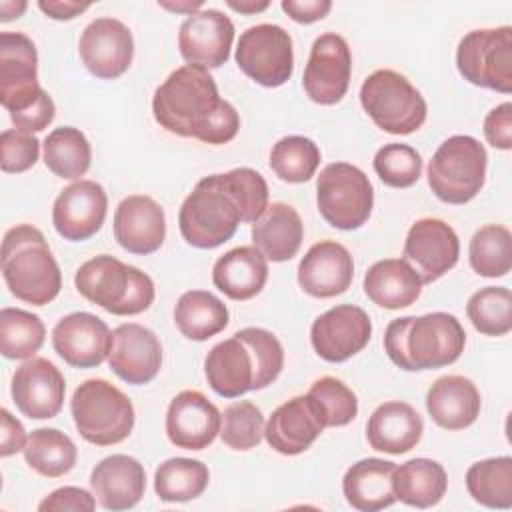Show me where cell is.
Masks as SVG:
<instances>
[{"mask_svg":"<svg viewBox=\"0 0 512 512\" xmlns=\"http://www.w3.org/2000/svg\"><path fill=\"white\" fill-rule=\"evenodd\" d=\"M268 208V184L252 168L210 174L194 186L178 212L182 238L200 250L228 242L240 222L254 224Z\"/></svg>","mask_w":512,"mask_h":512,"instance_id":"1","label":"cell"},{"mask_svg":"<svg viewBox=\"0 0 512 512\" xmlns=\"http://www.w3.org/2000/svg\"><path fill=\"white\" fill-rule=\"evenodd\" d=\"M154 120L182 138L226 144L240 128L236 108L218 96L212 74L202 66L176 68L154 92Z\"/></svg>","mask_w":512,"mask_h":512,"instance_id":"2","label":"cell"},{"mask_svg":"<svg viewBox=\"0 0 512 512\" xmlns=\"http://www.w3.org/2000/svg\"><path fill=\"white\" fill-rule=\"evenodd\" d=\"M280 340L264 328H242L218 342L204 358L210 388L222 398H238L250 390L270 386L282 372Z\"/></svg>","mask_w":512,"mask_h":512,"instance_id":"3","label":"cell"},{"mask_svg":"<svg viewBox=\"0 0 512 512\" xmlns=\"http://www.w3.org/2000/svg\"><path fill=\"white\" fill-rule=\"evenodd\" d=\"M466 332L448 312L396 318L386 326L384 350L402 370H436L454 364L464 352Z\"/></svg>","mask_w":512,"mask_h":512,"instance_id":"4","label":"cell"},{"mask_svg":"<svg viewBox=\"0 0 512 512\" xmlns=\"http://www.w3.org/2000/svg\"><path fill=\"white\" fill-rule=\"evenodd\" d=\"M2 276L10 294L26 304H50L62 288V274L44 234L18 224L2 240Z\"/></svg>","mask_w":512,"mask_h":512,"instance_id":"5","label":"cell"},{"mask_svg":"<svg viewBox=\"0 0 512 512\" xmlns=\"http://www.w3.org/2000/svg\"><path fill=\"white\" fill-rule=\"evenodd\" d=\"M76 290L114 316H134L150 308L156 290L152 278L110 254L86 260L74 276Z\"/></svg>","mask_w":512,"mask_h":512,"instance_id":"6","label":"cell"},{"mask_svg":"<svg viewBox=\"0 0 512 512\" xmlns=\"http://www.w3.org/2000/svg\"><path fill=\"white\" fill-rule=\"evenodd\" d=\"M70 412L78 434L96 446L126 440L136 420L130 398L102 378H90L74 390Z\"/></svg>","mask_w":512,"mask_h":512,"instance_id":"7","label":"cell"},{"mask_svg":"<svg viewBox=\"0 0 512 512\" xmlns=\"http://www.w3.org/2000/svg\"><path fill=\"white\" fill-rule=\"evenodd\" d=\"M488 154L474 136L446 138L428 164V186L446 204H466L484 186Z\"/></svg>","mask_w":512,"mask_h":512,"instance_id":"8","label":"cell"},{"mask_svg":"<svg viewBox=\"0 0 512 512\" xmlns=\"http://www.w3.org/2000/svg\"><path fill=\"white\" fill-rule=\"evenodd\" d=\"M360 102L372 122L388 134L404 136L416 132L426 120V100L396 70L372 72L360 88Z\"/></svg>","mask_w":512,"mask_h":512,"instance_id":"9","label":"cell"},{"mask_svg":"<svg viewBox=\"0 0 512 512\" xmlns=\"http://www.w3.org/2000/svg\"><path fill=\"white\" fill-rule=\"evenodd\" d=\"M316 202L332 228L358 230L372 214L374 188L358 166L332 162L316 180Z\"/></svg>","mask_w":512,"mask_h":512,"instance_id":"10","label":"cell"},{"mask_svg":"<svg viewBox=\"0 0 512 512\" xmlns=\"http://www.w3.org/2000/svg\"><path fill=\"white\" fill-rule=\"evenodd\" d=\"M458 72L474 86L512 92V28H484L468 32L456 50Z\"/></svg>","mask_w":512,"mask_h":512,"instance_id":"11","label":"cell"},{"mask_svg":"<svg viewBox=\"0 0 512 512\" xmlns=\"http://www.w3.org/2000/svg\"><path fill=\"white\" fill-rule=\"evenodd\" d=\"M238 68L256 84L278 88L294 72L290 34L278 24H256L240 34L236 46Z\"/></svg>","mask_w":512,"mask_h":512,"instance_id":"12","label":"cell"},{"mask_svg":"<svg viewBox=\"0 0 512 512\" xmlns=\"http://www.w3.org/2000/svg\"><path fill=\"white\" fill-rule=\"evenodd\" d=\"M352 56L348 42L334 32L318 36L310 48V56L304 68L302 86L306 96L320 104H338L350 86Z\"/></svg>","mask_w":512,"mask_h":512,"instance_id":"13","label":"cell"},{"mask_svg":"<svg viewBox=\"0 0 512 512\" xmlns=\"http://www.w3.org/2000/svg\"><path fill=\"white\" fill-rule=\"evenodd\" d=\"M42 88L38 84V52L22 32L0 34V104L10 112L32 106Z\"/></svg>","mask_w":512,"mask_h":512,"instance_id":"14","label":"cell"},{"mask_svg":"<svg viewBox=\"0 0 512 512\" xmlns=\"http://www.w3.org/2000/svg\"><path fill=\"white\" fill-rule=\"evenodd\" d=\"M372 322L356 304H338L320 314L310 328L314 352L326 362H344L370 342Z\"/></svg>","mask_w":512,"mask_h":512,"instance_id":"15","label":"cell"},{"mask_svg":"<svg viewBox=\"0 0 512 512\" xmlns=\"http://www.w3.org/2000/svg\"><path fill=\"white\" fill-rule=\"evenodd\" d=\"M78 52L92 76L100 80H116L132 64L134 38L124 22L102 16L84 28Z\"/></svg>","mask_w":512,"mask_h":512,"instance_id":"16","label":"cell"},{"mask_svg":"<svg viewBox=\"0 0 512 512\" xmlns=\"http://www.w3.org/2000/svg\"><path fill=\"white\" fill-rule=\"evenodd\" d=\"M460 256V240L450 224L438 218L416 220L404 240V260L422 284H432L452 270Z\"/></svg>","mask_w":512,"mask_h":512,"instance_id":"17","label":"cell"},{"mask_svg":"<svg viewBox=\"0 0 512 512\" xmlns=\"http://www.w3.org/2000/svg\"><path fill=\"white\" fill-rule=\"evenodd\" d=\"M10 392L16 408L26 418L48 420L62 410L66 382L50 360L32 356L12 374Z\"/></svg>","mask_w":512,"mask_h":512,"instance_id":"18","label":"cell"},{"mask_svg":"<svg viewBox=\"0 0 512 512\" xmlns=\"http://www.w3.org/2000/svg\"><path fill=\"white\" fill-rule=\"evenodd\" d=\"M108 364L126 384H148L162 368V344L158 336L142 324H120L112 330Z\"/></svg>","mask_w":512,"mask_h":512,"instance_id":"19","label":"cell"},{"mask_svg":"<svg viewBox=\"0 0 512 512\" xmlns=\"http://www.w3.org/2000/svg\"><path fill=\"white\" fill-rule=\"evenodd\" d=\"M108 196L102 184L78 180L66 186L52 206V224L56 232L70 242L92 238L104 224Z\"/></svg>","mask_w":512,"mask_h":512,"instance_id":"20","label":"cell"},{"mask_svg":"<svg viewBox=\"0 0 512 512\" xmlns=\"http://www.w3.org/2000/svg\"><path fill=\"white\" fill-rule=\"evenodd\" d=\"M234 42L232 20L214 8L200 10L188 16L178 30L180 56L202 68H220L230 58V48Z\"/></svg>","mask_w":512,"mask_h":512,"instance_id":"21","label":"cell"},{"mask_svg":"<svg viewBox=\"0 0 512 512\" xmlns=\"http://www.w3.org/2000/svg\"><path fill=\"white\" fill-rule=\"evenodd\" d=\"M112 332L90 312H72L52 330L54 352L72 368H96L110 352Z\"/></svg>","mask_w":512,"mask_h":512,"instance_id":"22","label":"cell"},{"mask_svg":"<svg viewBox=\"0 0 512 512\" xmlns=\"http://www.w3.org/2000/svg\"><path fill=\"white\" fill-rule=\"evenodd\" d=\"M220 410L198 390L176 394L166 412V436L176 448L204 450L220 434Z\"/></svg>","mask_w":512,"mask_h":512,"instance_id":"23","label":"cell"},{"mask_svg":"<svg viewBox=\"0 0 512 512\" xmlns=\"http://www.w3.org/2000/svg\"><path fill=\"white\" fill-rule=\"evenodd\" d=\"M114 238L130 254L156 252L166 238V216L162 206L144 194L126 196L114 212Z\"/></svg>","mask_w":512,"mask_h":512,"instance_id":"24","label":"cell"},{"mask_svg":"<svg viewBox=\"0 0 512 512\" xmlns=\"http://www.w3.org/2000/svg\"><path fill=\"white\" fill-rule=\"evenodd\" d=\"M354 278V260L346 246L336 240H320L298 264V284L314 298L344 294Z\"/></svg>","mask_w":512,"mask_h":512,"instance_id":"25","label":"cell"},{"mask_svg":"<svg viewBox=\"0 0 512 512\" xmlns=\"http://www.w3.org/2000/svg\"><path fill=\"white\" fill-rule=\"evenodd\" d=\"M324 428L316 404L306 394L286 400L270 414L264 426V438L278 454L296 456L306 452Z\"/></svg>","mask_w":512,"mask_h":512,"instance_id":"26","label":"cell"},{"mask_svg":"<svg viewBox=\"0 0 512 512\" xmlns=\"http://www.w3.org/2000/svg\"><path fill=\"white\" fill-rule=\"evenodd\" d=\"M90 488L98 504L120 512L134 508L146 490L144 466L128 454H112L100 460L90 474Z\"/></svg>","mask_w":512,"mask_h":512,"instance_id":"27","label":"cell"},{"mask_svg":"<svg viewBox=\"0 0 512 512\" xmlns=\"http://www.w3.org/2000/svg\"><path fill=\"white\" fill-rule=\"evenodd\" d=\"M424 432L422 416L402 400L380 404L368 418V444L386 454H406L420 442Z\"/></svg>","mask_w":512,"mask_h":512,"instance_id":"28","label":"cell"},{"mask_svg":"<svg viewBox=\"0 0 512 512\" xmlns=\"http://www.w3.org/2000/svg\"><path fill=\"white\" fill-rule=\"evenodd\" d=\"M482 398L476 384L458 374L438 378L426 394V410L430 418L446 430H464L480 414Z\"/></svg>","mask_w":512,"mask_h":512,"instance_id":"29","label":"cell"},{"mask_svg":"<svg viewBox=\"0 0 512 512\" xmlns=\"http://www.w3.org/2000/svg\"><path fill=\"white\" fill-rule=\"evenodd\" d=\"M268 280V260L254 246H238L222 254L212 268L214 286L230 300L258 296Z\"/></svg>","mask_w":512,"mask_h":512,"instance_id":"30","label":"cell"},{"mask_svg":"<svg viewBox=\"0 0 512 512\" xmlns=\"http://www.w3.org/2000/svg\"><path fill=\"white\" fill-rule=\"evenodd\" d=\"M396 464L382 458H364L352 464L342 478L346 502L360 512H376L396 502L392 488Z\"/></svg>","mask_w":512,"mask_h":512,"instance_id":"31","label":"cell"},{"mask_svg":"<svg viewBox=\"0 0 512 512\" xmlns=\"http://www.w3.org/2000/svg\"><path fill=\"white\" fill-rule=\"evenodd\" d=\"M304 240V224L300 214L284 202H272L264 214L252 224V244L266 260L286 262L296 256Z\"/></svg>","mask_w":512,"mask_h":512,"instance_id":"32","label":"cell"},{"mask_svg":"<svg viewBox=\"0 0 512 512\" xmlns=\"http://www.w3.org/2000/svg\"><path fill=\"white\" fill-rule=\"evenodd\" d=\"M364 292L376 306L400 310L418 300L422 280L404 258H386L366 270Z\"/></svg>","mask_w":512,"mask_h":512,"instance_id":"33","label":"cell"},{"mask_svg":"<svg viewBox=\"0 0 512 512\" xmlns=\"http://www.w3.org/2000/svg\"><path fill=\"white\" fill-rule=\"evenodd\" d=\"M392 488L396 500L414 506H436L448 488V476L440 462L430 458H412L394 468Z\"/></svg>","mask_w":512,"mask_h":512,"instance_id":"34","label":"cell"},{"mask_svg":"<svg viewBox=\"0 0 512 512\" xmlns=\"http://www.w3.org/2000/svg\"><path fill=\"white\" fill-rule=\"evenodd\" d=\"M174 322L182 336L204 342L228 326V308L212 292L188 290L176 302Z\"/></svg>","mask_w":512,"mask_h":512,"instance_id":"35","label":"cell"},{"mask_svg":"<svg viewBox=\"0 0 512 512\" xmlns=\"http://www.w3.org/2000/svg\"><path fill=\"white\" fill-rule=\"evenodd\" d=\"M22 452L26 464L46 478H60L68 474L78 458L76 444L56 428L32 430Z\"/></svg>","mask_w":512,"mask_h":512,"instance_id":"36","label":"cell"},{"mask_svg":"<svg viewBox=\"0 0 512 512\" xmlns=\"http://www.w3.org/2000/svg\"><path fill=\"white\" fill-rule=\"evenodd\" d=\"M466 488L486 508H512V458L496 456L474 462L466 472Z\"/></svg>","mask_w":512,"mask_h":512,"instance_id":"37","label":"cell"},{"mask_svg":"<svg viewBox=\"0 0 512 512\" xmlns=\"http://www.w3.org/2000/svg\"><path fill=\"white\" fill-rule=\"evenodd\" d=\"M92 150L88 138L74 126L54 128L44 140V164L58 178L76 180L90 168Z\"/></svg>","mask_w":512,"mask_h":512,"instance_id":"38","label":"cell"},{"mask_svg":"<svg viewBox=\"0 0 512 512\" xmlns=\"http://www.w3.org/2000/svg\"><path fill=\"white\" fill-rule=\"evenodd\" d=\"M208 466L192 458H168L154 472V492L162 502H188L206 490Z\"/></svg>","mask_w":512,"mask_h":512,"instance_id":"39","label":"cell"},{"mask_svg":"<svg viewBox=\"0 0 512 512\" xmlns=\"http://www.w3.org/2000/svg\"><path fill=\"white\" fill-rule=\"evenodd\" d=\"M46 328L40 316L22 308L0 310V352L10 360H28L44 344Z\"/></svg>","mask_w":512,"mask_h":512,"instance_id":"40","label":"cell"},{"mask_svg":"<svg viewBox=\"0 0 512 512\" xmlns=\"http://www.w3.org/2000/svg\"><path fill=\"white\" fill-rule=\"evenodd\" d=\"M470 266L484 278L506 276L512 268V234L502 224H486L474 232L468 246Z\"/></svg>","mask_w":512,"mask_h":512,"instance_id":"41","label":"cell"},{"mask_svg":"<svg viewBox=\"0 0 512 512\" xmlns=\"http://www.w3.org/2000/svg\"><path fill=\"white\" fill-rule=\"evenodd\" d=\"M318 166L320 148L306 136H284L272 146L270 168L288 184L308 182L316 174Z\"/></svg>","mask_w":512,"mask_h":512,"instance_id":"42","label":"cell"},{"mask_svg":"<svg viewBox=\"0 0 512 512\" xmlns=\"http://www.w3.org/2000/svg\"><path fill=\"white\" fill-rule=\"evenodd\" d=\"M466 316L484 336H504L512 330V294L504 286H486L466 304Z\"/></svg>","mask_w":512,"mask_h":512,"instance_id":"43","label":"cell"},{"mask_svg":"<svg viewBox=\"0 0 512 512\" xmlns=\"http://www.w3.org/2000/svg\"><path fill=\"white\" fill-rule=\"evenodd\" d=\"M308 396L316 404L324 426L336 428L350 424L358 414L356 394L338 378L322 376L312 382Z\"/></svg>","mask_w":512,"mask_h":512,"instance_id":"44","label":"cell"},{"mask_svg":"<svg viewBox=\"0 0 512 512\" xmlns=\"http://www.w3.org/2000/svg\"><path fill=\"white\" fill-rule=\"evenodd\" d=\"M264 426L262 410L250 400H240L224 408L220 438L232 450H252L260 444Z\"/></svg>","mask_w":512,"mask_h":512,"instance_id":"45","label":"cell"},{"mask_svg":"<svg viewBox=\"0 0 512 512\" xmlns=\"http://www.w3.org/2000/svg\"><path fill=\"white\" fill-rule=\"evenodd\" d=\"M374 172L390 188H410L422 176V156L408 144H384L374 156Z\"/></svg>","mask_w":512,"mask_h":512,"instance_id":"46","label":"cell"},{"mask_svg":"<svg viewBox=\"0 0 512 512\" xmlns=\"http://www.w3.org/2000/svg\"><path fill=\"white\" fill-rule=\"evenodd\" d=\"M40 156V140L28 132L10 128L0 136V168L6 174L30 170Z\"/></svg>","mask_w":512,"mask_h":512,"instance_id":"47","label":"cell"},{"mask_svg":"<svg viewBox=\"0 0 512 512\" xmlns=\"http://www.w3.org/2000/svg\"><path fill=\"white\" fill-rule=\"evenodd\" d=\"M96 496L90 494L88 490L84 488H78V486H64V488H58L54 492H50L40 504H38V510L40 512H66V510H72V512H92L96 508Z\"/></svg>","mask_w":512,"mask_h":512,"instance_id":"48","label":"cell"},{"mask_svg":"<svg viewBox=\"0 0 512 512\" xmlns=\"http://www.w3.org/2000/svg\"><path fill=\"white\" fill-rule=\"evenodd\" d=\"M54 114H56L54 100L48 96L46 90H42V94L38 96V100L32 106H28L22 112L10 114V120L16 126V130L32 134V132H40V130L48 128V124L54 120Z\"/></svg>","mask_w":512,"mask_h":512,"instance_id":"49","label":"cell"},{"mask_svg":"<svg viewBox=\"0 0 512 512\" xmlns=\"http://www.w3.org/2000/svg\"><path fill=\"white\" fill-rule=\"evenodd\" d=\"M486 142L498 150L512 148V104L502 102L484 118Z\"/></svg>","mask_w":512,"mask_h":512,"instance_id":"50","label":"cell"},{"mask_svg":"<svg viewBox=\"0 0 512 512\" xmlns=\"http://www.w3.org/2000/svg\"><path fill=\"white\" fill-rule=\"evenodd\" d=\"M0 456L6 458V456H12L20 450H24L26 446V432H24V426L18 418H14L6 408H2L0 412Z\"/></svg>","mask_w":512,"mask_h":512,"instance_id":"51","label":"cell"},{"mask_svg":"<svg viewBox=\"0 0 512 512\" xmlns=\"http://www.w3.org/2000/svg\"><path fill=\"white\" fill-rule=\"evenodd\" d=\"M282 10L298 24H312L322 20L330 8V0H282Z\"/></svg>","mask_w":512,"mask_h":512,"instance_id":"52","label":"cell"},{"mask_svg":"<svg viewBox=\"0 0 512 512\" xmlns=\"http://www.w3.org/2000/svg\"><path fill=\"white\" fill-rule=\"evenodd\" d=\"M38 8L52 20H72L76 16H80L82 12H86L90 8L88 2L80 4V2H58V0H40Z\"/></svg>","mask_w":512,"mask_h":512,"instance_id":"53","label":"cell"},{"mask_svg":"<svg viewBox=\"0 0 512 512\" xmlns=\"http://www.w3.org/2000/svg\"><path fill=\"white\" fill-rule=\"evenodd\" d=\"M24 10H26V2L4 0V2H0V20L8 22L12 18H18V16L24 14Z\"/></svg>","mask_w":512,"mask_h":512,"instance_id":"54","label":"cell"},{"mask_svg":"<svg viewBox=\"0 0 512 512\" xmlns=\"http://www.w3.org/2000/svg\"><path fill=\"white\" fill-rule=\"evenodd\" d=\"M228 6L236 12H242V14H256V12H262L270 6V2H234V0H228Z\"/></svg>","mask_w":512,"mask_h":512,"instance_id":"55","label":"cell"},{"mask_svg":"<svg viewBox=\"0 0 512 512\" xmlns=\"http://www.w3.org/2000/svg\"><path fill=\"white\" fill-rule=\"evenodd\" d=\"M158 6H162L166 10H172V12H186L188 16H192V14L200 12L202 2H176V4H172V2H158Z\"/></svg>","mask_w":512,"mask_h":512,"instance_id":"56","label":"cell"}]
</instances>
